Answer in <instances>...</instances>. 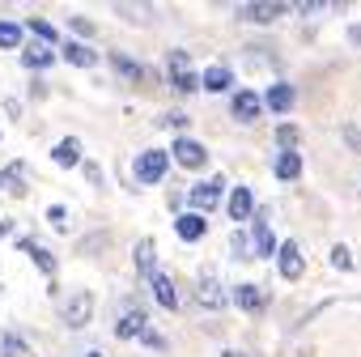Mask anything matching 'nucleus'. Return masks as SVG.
Segmentation results:
<instances>
[{
    "instance_id": "aec40b11",
    "label": "nucleus",
    "mask_w": 361,
    "mask_h": 357,
    "mask_svg": "<svg viewBox=\"0 0 361 357\" xmlns=\"http://www.w3.org/2000/svg\"><path fill=\"white\" fill-rule=\"evenodd\" d=\"M73 68H94L98 64V52L90 47V43H64V52H60Z\"/></svg>"
},
{
    "instance_id": "dca6fc26",
    "label": "nucleus",
    "mask_w": 361,
    "mask_h": 357,
    "mask_svg": "<svg viewBox=\"0 0 361 357\" xmlns=\"http://www.w3.org/2000/svg\"><path fill=\"white\" fill-rule=\"evenodd\" d=\"M226 213H230L234 222L255 217V196H251V188H234V192H230V200H226Z\"/></svg>"
},
{
    "instance_id": "1a4fd4ad",
    "label": "nucleus",
    "mask_w": 361,
    "mask_h": 357,
    "mask_svg": "<svg viewBox=\"0 0 361 357\" xmlns=\"http://www.w3.org/2000/svg\"><path fill=\"white\" fill-rule=\"evenodd\" d=\"M145 332H149V310H145V306L123 310L119 323H115V336H119V340H140Z\"/></svg>"
},
{
    "instance_id": "79ce46f5",
    "label": "nucleus",
    "mask_w": 361,
    "mask_h": 357,
    "mask_svg": "<svg viewBox=\"0 0 361 357\" xmlns=\"http://www.w3.org/2000/svg\"><path fill=\"white\" fill-rule=\"evenodd\" d=\"M85 357H102V353H85Z\"/></svg>"
},
{
    "instance_id": "58836bf2",
    "label": "nucleus",
    "mask_w": 361,
    "mask_h": 357,
    "mask_svg": "<svg viewBox=\"0 0 361 357\" xmlns=\"http://www.w3.org/2000/svg\"><path fill=\"white\" fill-rule=\"evenodd\" d=\"M348 39H353L357 47H361V22H353V26H348Z\"/></svg>"
},
{
    "instance_id": "c9c22d12",
    "label": "nucleus",
    "mask_w": 361,
    "mask_h": 357,
    "mask_svg": "<svg viewBox=\"0 0 361 357\" xmlns=\"http://www.w3.org/2000/svg\"><path fill=\"white\" fill-rule=\"evenodd\" d=\"M344 145H348L353 153H361V128H357V123H344Z\"/></svg>"
},
{
    "instance_id": "4be33fe9",
    "label": "nucleus",
    "mask_w": 361,
    "mask_h": 357,
    "mask_svg": "<svg viewBox=\"0 0 361 357\" xmlns=\"http://www.w3.org/2000/svg\"><path fill=\"white\" fill-rule=\"evenodd\" d=\"M132 260H136V272L140 277H153L157 272V247H153V238H140L136 251H132Z\"/></svg>"
},
{
    "instance_id": "a878e982",
    "label": "nucleus",
    "mask_w": 361,
    "mask_h": 357,
    "mask_svg": "<svg viewBox=\"0 0 361 357\" xmlns=\"http://www.w3.org/2000/svg\"><path fill=\"white\" fill-rule=\"evenodd\" d=\"M272 140H276V149H281V153H298V140H302V132H298V123H281Z\"/></svg>"
},
{
    "instance_id": "a211bd4d",
    "label": "nucleus",
    "mask_w": 361,
    "mask_h": 357,
    "mask_svg": "<svg viewBox=\"0 0 361 357\" xmlns=\"http://www.w3.org/2000/svg\"><path fill=\"white\" fill-rule=\"evenodd\" d=\"M174 230H178V238H183V243H196V238H204L209 222L196 217V213H178V217H174Z\"/></svg>"
},
{
    "instance_id": "20e7f679",
    "label": "nucleus",
    "mask_w": 361,
    "mask_h": 357,
    "mask_svg": "<svg viewBox=\"0 0 361 357\" xmlns=\"http://www.w3.org/2000/svg\"><path fill=\"white\" fill-rule=\"evenodd\" d=\"M60 319H64V327H85V323L94 319V294H90V289H77V294L64 302Z\"/></svg>"
},
{
    "instance_id": "f704fd0d",
    "label": "nucleus",
    "mask_w": 361,
    "mask_h": 357,
    "mask_svg": "<svg viewBox=\"0 0 361 357\" xmlns=\"http://www.w3.org/2000/svg\"><path fill=\"white\" fill-rule=\"evenodd\" d=\"M140 344H145V349H153V353H166V336H161V332H153V327L140 336Z\"/></svg>"
},
{
    "instance_id": "6e6552de",
    "label": "nucleus",
    "mask_w": 361,
    "mask_h": 357,
    "mask_svg": "<svg viewBox=\"0 0 361 357\" xmlns=\"http://www.w3.org/2000/svg\"><path fill=\"white\" fill-rule=\"evenodd\" d=\"M276 268H281L285 281H302V277H306L302 247H298V243H281V247H276Z\"/></svg>"
},
{
    "instance_id": "0eeeda50",
    "label": "nucleus",
    "mask_w": 361,
    "mask_h": 357,
    "mask_svg": "<svg viewBox=\"0 0 361 357\" xmlns=\"http://www.w3.org/2000/svg\"><path fill=\"white\" fill-rule=\"evenodd\" d=\"M170 153H174V162H178V166H188V170H200V166L209 162L204 145H200V140H192V136H174Z\"/></svg>"
},
{
    "instance_id": "f3484780",
    "label": "nucleus",
    "mask_w": 361,
    "mask_h": 357,
    "mask_svg": "<svg viewBox=\"0 0 361 357\" xmlns=\"http://www.w3.org/2000/svg\"><path fill=\"white\" fill-rule=\"evenodd\" d=\"M251 251L255 255H276V238H272V230H268V222H264V213L255 209V230H251Z\"/></svg>"
},
{
    "instance_id": "412c9836",
    "label": "nucleus",
    "mask_w": 361,
    "mask_h": 357,
    "mask_svg": "<svg viewBox=\"0 0 361 357\" xmlns=\"http://www.w3.org/2000/svg\"><path fill=\"white\" fill-rule=\"evenodd\" d=\"M200 85H204L209 94H221V90H230V85H234V73H230L226 64H213V68H204V73H200Z\"/></svg>"
},
{
    "instance_id": "7ed1b4c3",
    "label": "nucleus",
    "mask_w": 361,
    "mask_h": 357,
    "mask_svg": "<svg viewBox=\"0 0 361 357\" xmlns=\"http://www.w3.org/2000/svg\"><path fill=\"white\" fill-rule=\"evenodd\" d=\"M166 166H170V153H161V149H145V153L132 162V170H136L140 183H161V178H166Z\"/></svg>"
},
{
    "instance_id": "9d476101",
    "label": "nucleus",
    "mask_w": 361,
    "mask_h": 357,
    "mask_svg": "<svg viewBox=\"0 0 361 357\" xmlns=\"http://www.w3.org/2000/svg\"><path fill=\"white\" fill-rule=\"evenodd\" d=\"M22 64H26L30 73H47V68L56 64V47H47V43L30 39V43H22Z\"/></svg>"
},
{
    "instance_id": "ea45409f",
    "label": "nucleus",
    "mask_w": 361,
    "mask_h": 357,
    "mask_svg": "<svg viewBox=\"0 0 361 357\" xmlns=\"http://www.w3.org/2000/svg\"><path fill=\"white\" fill-rule=\"evenodd\" d=\"M9 234H13V222H9V217H0V238H9Z\"/></svg>"
},
{
    "instance_id": "4c0bfd02",
    "label": "nucleus",
    "mask_w": 361,
    "mask_h": 357,
    "mask_svg": "<svg viewBox=\"0 0 361 357\" xmlns=\"http://www.w3.org/2000/svg\"><path fill=\"white\" fill-rule=\"evenodd\" d=\"M5 115H9V119H22V102H18V98H9V102H5Z\"/></svg>"
},
{
    "instance_id": "4468645a",
    "label": "nucleus",
    "mask_w": 361,
    "mask_h": 357,
    "mask_svg": "<svg viewBox=\"0 0 361 357\" xmlns=\"http://www.w3.org/2000/svg\"><path fill=\"white\" fill-rule=\"evenodd\" d=\"M18 251H26V255L39 264V272H43L47 281H56V268H60V264H56V255H51L47 247H39V238H18Z\"/></svg>"
},
{
    "instance_id": "bb28decb",
    "label": "nucleus",
    "mask_w": 361,
    "mask_h": 357,
    "mask_svg": "<svg viewBox=\"0 0 361 357\" xmlns=\"http://www.w3.org/2000/svg\"><path fill=\"white\" fill-rule=\"evenodd\" d=\"M298 174H302V157H298V153H281V157H276V178L293 183Z\"/></svg>"
},
{
    "instance_id": "7c9ffc66",
    "label": "nucleus",
    "mask_w": 361,
    "mask_h": 357,
    "mask_svg": "<svg viewBox=\"0 0 361 357\" xmlns=\"http://www.w3.org/2000/svg\"><path fill=\"white\" fill-rule=\"evenodd\" d=\"M230 251H234V260H251V255H255V251H251V234L238 230V234L230 238Z\"/></svg>"
},
{
    "instance_id": "f8f14e48",
    "label": "nucleus",
    "mask_w": 361,
    "mask_h": 357,
    "mask_svg": "<svg viewBox=\"0 0 361 357\" xmlns=\"http://www.w3.org/2000/svg\"><path fill=\"white\" fill-rule=\"evenodd\" d=\"M293 102H298V90H293L289 81H272V90L264 94V111H272V115L293 111Z\"/></svg>"
},
{
    "instance_id": "6ab92c4d",
    "label": "nucleus",
    "mask_w": 361,
    "mask_h": 357,
    "mask_svg": "<svg viewBox=\"0 0 361 357\" xmlns=\"http://www.w3.org/2000/svg\"><path fill=\"white\" fill-rule=\"evenodd\" d=\"M230 302H234L238 310H264V302H268V298H264V289H255V285H247V281H243V285H234Z\"/></svg>"
},
{
    "instance_id": "39448f33",
    "label": "nucleus",
    "mask_w": 361,
    "mask_h": 357,
    "mask_svg": "<svg viewBox=\"0 0 361 357\" xmlns=\"http://www.w3.org/2000/svg\"><path fill=\"white\" fill-rule=\"evenodd\" d=\"M196 302H200L204 310H226L230 294L221 289V281H217L213 272H200V277H196Z\"/></svg>"
},
{
    "instance_id": "9b49d317",
    "label": "nucleus",
    "mask_w": 361,
    "mask_h": 357,
    "mask_svg": "<svg viewBox=\"0 0 361 357\" xmlns=\"http://www.w3.org/2000/svg\"><path fill=\"white\" fill-rule=\"evenodd\" d=\"M259 111H264V98H259V94H251V90H238V94L230 98V115H234L238 123H255V119H259Z\"/></svg>"
},
{
    "instance_id": "f03ea898",
    "label": "nucleus",
    "mask_w": 361,
    "mask_h": 357,
    "mask_svg": "<svg viewBox=\"0 0 361 357\" xmlns=\"http://www.w3.org/2000/svg\"><path fill=\"white\" fill-rule=\"evenodd\" d=\"M221 192H226V178H221V174H213V178H204V183H196V188L188 192V205L196 209V217H204L209 209H217V205H221Z\"/></svg>"
},
{
    "instance_id": "ddd939ff",
    "label": "nucleus",
    "mask_w": 361,
    "mask_h": 357,
    "mask_svg": "<svg viewBox=\"0 0 361 357\" xmlns=\"http://www.w3.org/2000/svg\"><path fill=\"white\" fill-rule=\"evenodd\" d=\"M0 192H9L13 200H22L30 192V183H26V162H9L5 170H0Z\"/></svg>"
},
{
    "instance_id": "72a5a7b5",
    "label": "nucleus",
    "mask_w": 361,
    "mask_h": 357,
    "mask_svg": "<svg viewBox=\"0 0 361 357\" xmlns=\"http://www.w3.org/2000/svg\"><path fill=\"white\" fill-rule=\"evenodd\" d=\"M47 222H51L56 230H68V209H64V205H51V209H47Z\"/></svg>"
},
{
    "instance_id": "423d86ee",
    "label": "nucleus",
    "mask_w": 361,
    "mask_h": 357,
    "mask_svg": "<svg viewBox=\"0 0 361 357\" xmlns=\"http://www.w3.org/2000/svg\"><path fill=\"white\" fill-rule=\"evenodd\" d=\"M289 13V5H276V0H255V5H238V18L243 22H255V26H272Z\"/></svg>"
},
{
    "instance_id": "a19ab883",
    "label": "nucleus",
    "mask_w": 361,
    "mask_h": 357,
    "mask_svg": "<svg viewBox=\"0 0 361 357\" xmlns=\"http://www.w3.org/2000/svg\"><path fill=\"white\" fill-rule=\"evenodd\" d=\"M226 357H247V353H238V349H226Z\"/></svg>"
},
{
    "instance_id": "393cba45",
    "label": "nucleus",
    "mask_w": 361,
    "mask_h": 357,
    "mask_svg": "<svg viewBox=\"0 0 361 357\" xmlns=\"http://www.w3.org/2000/svg\"><path fill=\"white\" fill-rule=\"evenodd\" d=\"M0 357H30V344L18 332H0Z\"/></svg>"
},
{
    "instance_id": "f257e3e1",
    "label": "nucleus",
    "mask_w": 361,
    "mask_h": 357,
    "mask_svg": "<svg viewBox=\"0 0 361 357\" xmlns=\"http://www.w3.org/2000/svg\"><path fill=\"white\" fill-rule=\"evenodd\" d=\"M166 81H170L178 94L200 90V77H196V68H192V56H188V52H170V56H166Z\"/></svg>"
},
{
    "instance_id": "e433bc0d",
    "label": "nucleus",
    "mask_w": 361,
    "mask_h": 357,
    "mask_svg": "<svg viewBox=\"0 0 361 357\" xmlns=\"http://www.w3.org/2000/svg\"><path fill=\"white\" fill-rule=\"evenodd\" d=\"M81 166H85V178H90V183L102 188V166H98V162H81Z\"/></svg>"
},
{
    "instance_id": "c85d7f7f",
    "label": "nucleus",
    "mask_w": 361,
    "mask_h": 357,
    "mask_svg": "<svg viewBox=\"0 0 361 357\" xmlns=\"http://www.w3.org/2000/svg\"><path fill=\"white\" fill-rule=\"evenodd\" d=\"M26 30H30L39 43H47V47L60 39V35H56V26H51V22H43V18H30V22H26Z\"/></svg>"
},
{
    "instance_id": "2eb2a0df",
    "label": "nucleus",
    "mask_w": 361,
    "mask_h": 357,
    "mask_svg": "<svg viewBox=\"0 0 361 357\" xmlns=\"http://www.w3.org/2000/svg\"><path fill=\"white\" fill-rule=\"evenodd\" d=\"M111 68H115L123 81H132V85H145V81H149V68H145V64H136V60H132V56H123V52H115V56H111Z\"/></svg>"
},
{
    "instance_id": "b1692460",
    "label": "nucleus",
    "mask_w": 361,
    "mask_h": 357,
    "mask_svg": "<svg viewBox=\"0 0 361 357\" xmlns=\"http://www.w3.org/2000/svg\"><path fill=\"white\" fill-rule=\"evenodd\" d=\"M51 162L56 166H64V170H73V166H81V140H60L56 149H51Z\"/></svg>"
},
{
    "instance_id": "2f4dec72",
    "label": "nucleus",
    "mask_w": 361,
    "mask_h": 357,
    "mask_svg": "<svg viewBox=\"0 0 361 357\" xmlns=\"http://www.w3.org/2000/svg\"><path fill=\"white\" fill-rule=\"evenodd\" d=\"M331 264H336L340 272H348V268H353V251H348L344 243H336V247H331Z\"/></svg>"
},
{
    "instance_id": "5701e85b",
    "label": "nucleus",
    "mask_w": 361,
    "mask_h": 357,
    "mask_svg": "<svg viewBox=\"0 0 361 357\" xmlns=\"http://www.w3.org/2000/svg\"><path fill=\"white\" fill-rule=\"evenodd\" d=\"M149 281H153V294H157V302H161L166 310H178V289H174V281H170V277H166L161 268H157V272H153Z\"/></svg>"
},
{
    "instance_id": "cd10ccee",
    "label": "nucleus",
    "mask_w": 361,
    "mask_h": 357,
    "mask_svg": "<svg viewBox=\"0 0 361 357\" xmlns=\"http://www.w3.org/2000/svg\"><path fill=\"white\" fill-rule=\"evenodd\" d=\"M115 13L123 22H132V26H149L153 22V9H136V5H115Z\"/></svg>"
},
{
    "instance_id": "c756f323",
    "label": "nucleus",
    "mask_w": 361,
    "mask_h": 357,
    "mask_svg": "<svg viewBox=\"0 0 361 357\" xmlns=\"http://www.w3.org/2000/svg\"><path fill=\"white\" fill-rule=\"evenodd\" d=\"M0 47H22V26L18 22H0Z\"/></svg>"
},
{
    "instance_id": "473e14b6",
    "label": "nucleus",
    "mask_w": 361,
    "mask_h": 357,
    "mask_svg": "<svg viewBox=\"0 0 361 357\" xmlns=\"http://www.w3.org/2000/svg\"><path fill=\"white\" fill-rule=\"evenodd\" d=\"M68 26H73V35H81V39H94V35H98V26H94L90 18H68Z\"/></svg>"
}]
</instances>
